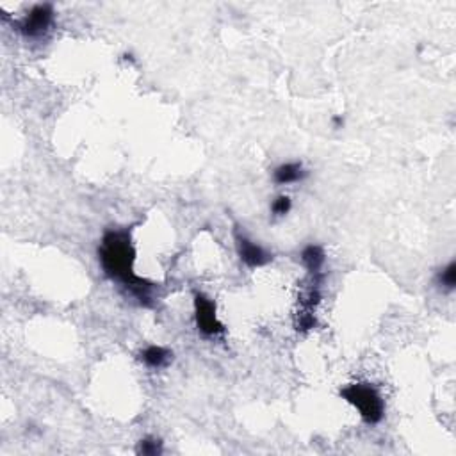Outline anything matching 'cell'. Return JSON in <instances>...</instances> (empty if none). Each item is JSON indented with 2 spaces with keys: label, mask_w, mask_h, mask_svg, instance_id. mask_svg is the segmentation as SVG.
Segmentation results:
<instances>
[{
  "label": "cell",
  "mask_w": 456,
  "mask_h": 456,
  "mask_svg": "<svg viewBox=\"0 0 456 456\" xmlns=\"http://www.w3.org/2000/svg\"><path fill=\"white\" fill-rule=\"evenodd\" d=\"M98 259L105 275L112 280H118L130 294H132L141 307H152V289L153 286L145 279L134 273V250L130 234L127 230H107L102 238V245L98 248Z\"/></svg>",
  "instance_id": "1"
},
{
  "label": "cell",
  "mask_w": 456,
  "mask_h": 456,
  "mask_svg": "<svg viewBox=\"0 0 456 456\" xmlns=\"http://www.w3.org/2000/svg\"><path fill=\"white\" fill-rule=\"evenodd\" d=\"M341 396L358 410L368 424H378L385 416V403L371 383H351L341 390Z\"/></svg>",
  "instance_id": "2"
},
{
  "label": "cell",
  "mask_w": 456,
  "mask_h": 456,
  "mask_svg": "<svg viewBox=\"0 0 456 456\" xmlns=\"http://www.w3.org/2000/svg\"><path fill=\"white\" fill-rule=\"evenodd\" d=\"M310 276V283L305 287V291L300 296V308L296 312L294 319V328L301 334L310 332L315 327V307L321 301V283L325 280V273H315Z\"/></svg>",
  "instance_id": "3"
},
{
  "label": "cell",
  "mask_w": 456,
  "mask_h": 456,
  "mask_svg": "<svg viewBox=\"0 0 456 456\" xmlns=\"http://www.w3.org/2000/svg\"><path fill=\"white\" fill-rule=\"evenodd\" d=\"M194 321H197L198 332L207 337H214L225 332V327L219 323L218 315H216L214 301L201 293L194 296Z\"/></svg>",
  "instance_id": "4"
},
{
  "label": "cell",
  "mask_w": 456,
  "mask_h": 456,
  "mask_svg": "<svg viewBox=\"0 0 456 456\" xmlns=\"http://www.w3.org/2000/svg\"><path fill=\"white\" fill-rule=\"evenodd\" d=\"M52 23H54L52 4H36L25 16H23L22 22L16 23V27H18V30L25 37H40L50 29Z\"/></svg>",
  "instance_id": "5"
},
{
  "label": "cell",
  "mask_w": 456,
  "mask_h": 456,
  "mask_svg": "<svg viewBox=\"0 0 456 456\" xmlns=\"http://www.w3.org/2000/svg\"><path fill=\"white\" fill-rule=\"evenodd\" d=\"M235 248H238V255L241 259V262H245L252 269L266 266V264H269L273 260V255L269 252H266L257 242L250 241L245 234H241L238 230H235Z\"/></svg>",
  "instance_id": "6"
},
{
  "label": "cell",
  "mask_w": 456,
  "mask_h": 456,
  "mask_svg": "<svg viewBox=\"0 0 456 456\" xmlns=\"http://www.w3.org/2000/svg\"><path fill=\"white\" fill-rule=\"evenodd\" d=\"M307 170H305L301 163H286L275 168L273 180L279 186H289V184H296V182H301L303 178H307Z\"/></svg>",
  "instance_id": "7"
},
{
  "label": "cell",
  "mask_w": 456,
  "mask_h": 456,
  "mask_svg": "<svg viewBox=\"0 0 456 456\" xmlns=\"http://www.w3.org/2000/svg\"><path fill=\"white\" fill-rule=\"evenodd\" d=\"M139 358H141V362L145 363L146 368L163 369L171 362L173 353H171L168 348H163V346H148V348L143 349Z\"/></svg>",
  "instance_id": "8"
},
{
  "label": "cell",
  "mask_w": 456,
  "mask_h": 456,
  "mask_svg": "<svg viewBox=\"0 0 456 456\" xmlns=\"http://www.w3.org/2000/svg\"><path fill=\"white\" fill-rule=\"evenodd\" d=\"M301 262L307 267L308 275H315V273H323L325 262H327V255L325 250L317 245H308L305 246L301 252Z\"/></svg>",
  "instance_id": "9"
},
{
  "label": "cell",
  "mask_w": 456,
  "mask_h": 456,
  "mask_svg": "<svg viewBox=\"0 0 456 456\" xmlns=\"http://www.w3.org/2000/svg\"><path fill=\"white\" fill-rule=\"evenodd\" d=\"M437 286L444 291H452L456 286V264L449 262L444 269H440L437 273V279H435Z\"/></svg>",
  "instance_id": "10"
},
{
  "label": "cell",
  "mask_w": 456,
  "mask_h": 456,
  "mask_svg": "<svg viewBox=\"0 0 456 456\" xmlns=\"http://www.w3.org/2000/svg\"><path fill=\"white\" fill-rule=\"evenodd\" d=\"M136 452L143 456H157L163 452V442L156 437H146L139 440Z\"/></svg>",
  "instance_id": "11"
},
{
  "label": "cell",
  "mask_w": 456,
  "mask_h": 456,
  "mask_svg": "<svg viewBox=\"0 0 456 456\" xmlns=\"http://www.w3.org/2000/svg\"><path fill=\"white\" fill-rule=\"evenodd\" d=\"M291 207H293V201H291V198L286 197V194H280V197L275 198V200H273V204H271V212H273L276 218H282V216L289 214Z\"/></svg>",
  "instance_id": "12"
},
{
  "label": "cell",
  "mask_w": 456,
  "mask_h": 456,
  "mask_svg": "<svg viewBox=\"0 0 456 456\" xmlns=\"http://www.w3.org/2000/svg\"><path fill=\"white\" fill-rule=\"evenodd\" d=\"M332 123H334V129H342L346 122H344V118H342V116H334Z\"/></svg>",
  "instance_id": "13"
}]
</instances>
